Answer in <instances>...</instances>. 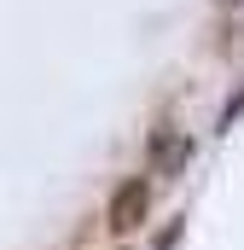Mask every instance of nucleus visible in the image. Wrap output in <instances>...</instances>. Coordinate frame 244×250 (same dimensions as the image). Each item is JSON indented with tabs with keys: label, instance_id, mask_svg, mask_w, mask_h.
Listing matches in <instances>:
<instances>
[{
	"label": "nucleus",
	"instance_id": "nucleus-1",
	"mask_svg": "<svg viewBox=\"0 0 244 250\" xmlns=\"http://www.w3.org/2000/svg\"><path fill=\"white\" fill-rule=\"evenodd\" d=\"M186 163H192V140H186V128H151V140H145V169L151 175H163V181H175L186 175Z\"/></svg>",
	"mask_w": 244,
	"mask_h": 250
},
{
	"label": "nucleus",
	"instance_id": "nucleus-3",
	"mask_svg": "<svg viewBox=\"0 0 244 250\" xmlns=\"http://www.w3.org/2000/svg\"><path fill=\"white\" fill-rule=\"evenodd\" d=\"M239 117H244V87L233 93V99H227V105H221V128H233Z\"/></svg>",
	"mask_w": 244,
	"mask_h": 250
},
{
	"label": "nucleus",
	"instance_id": "nucleus-2",
	"mask_svg": "<svg viewBox=\"0 0 244 250\" xmlns=\"http://www.w3.org/2000/svg\"><path fill=\"white\" fill-rule=\"evenodd\" d=\"M145 209H151L145 181H122V187L111 192V204H105V227H111V233H134V227L145 221Z\"/></svg>",
	"mask_w": 244,
	"mask_h": 250
}]
</instances>
